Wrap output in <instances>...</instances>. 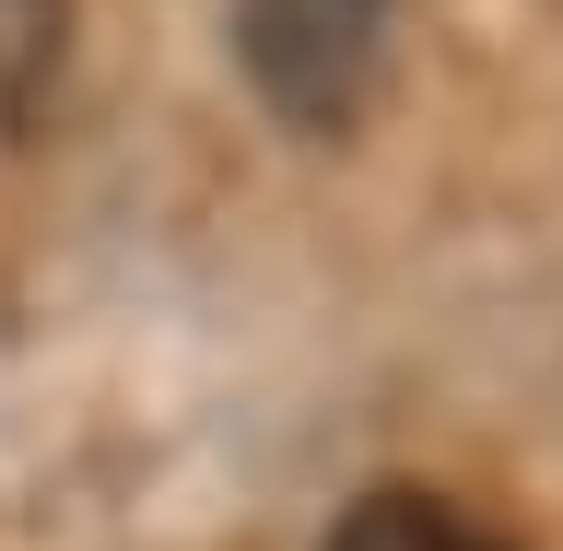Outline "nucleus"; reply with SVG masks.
<instances>
[{
    "label": "nucleus",
    "mask_w": 563,
    "mask_h": 551,
    "mask_svg": "<svg viewBox=\"0 0 563 551\" xmlns=\"http://www.w3.org/2000/svg\"><path fill=\"white\" fill-rule=\"evenodd\" d=\"M235 59L282 130L341 141L364 118V95H376L387 0H235Z\"/></svg>",
    "instance_id": "obj_1"
},
{
    "label": "nucleus",
    "mask_w": 563,
    "mask_h": 551,
    "mask_svg": "<svg viewBox=\"0 0 563 551\" xmlns=\"http://www.w3.org/2000/svg\"><path fill=\"white\" fill-rule=\"evenodd\" d=\"M329 551H517V540H493L482 517H457L446 493H411V482H387V493H352V505H341Z\"/></svg>",
    "instance_id": "obj_2"
}]
</instances>
